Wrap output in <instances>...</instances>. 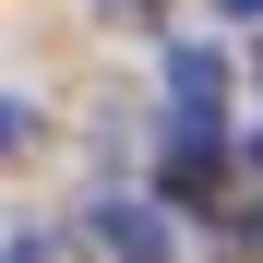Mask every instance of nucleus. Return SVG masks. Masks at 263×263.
<instances>
[{
	"label": "nucleus",
	"instance_id": "nucleus-1",
	"mask_svg": "<svg viewBox=\"0 0 263 263\" xmlns=\"http://www.w3.org/2000/svg\"><path fill=\"white\" fill-rule=\"evenodd\" d=\"M203 192H228V144H215V120L180 108V144H167V203H203Z\"/></svg>",
	"mask_w": 263,
	"mask_h": 263
},
{
	"label": "nucleus",
	"instance_id": "nucleus-5",
	"mask_svg": "<svg viewBox=\"0 0 263 263\" xmlns=\"http://www.w3.org/2000/svg\"><path fill=\"white\" fill-rule=\"evenodd\" d=\"M228 12H239V24H263V0H228Z\"/></svg>",
	"mask_w": 263,
	"mask_h": 263
},
{
	"label": "nucleus",
	"instance_id": "nucleus-3",
	"mask_svg": "<svg viewBox=\"0 0 263 263\" xmlns=\"http://www.w3.org/2000/svg\"><path fill=\"white\" fill-rule=\"evenodd\" d=\"M167 96H180L192 120L228 108V48H167Z\"/></svg>",
	"mask_w": 263,
	"mask_h": 263
},
{
	"label": "nucleus",
	"instance_id": "nucleus-4",
	"mask_svg": "<svg viewBox=\"0 0 263 263\" xmlns=\"http://www.w3.org/2000/svg\"><path fill=\"white\" fill-rule=\"evenodd\" d=\"M24 144H36V108H24V96H0V156H24Z\"/></svg>",
	"mask_w": 263,
	"mask_h": 263
},
{
	"label": "nucleus",
	"instance_id": "nucleus-6",
	"mask_svg": "<svg viewBox=\"0 0 263 263\" xmlns=\"http://www.w3.org/2000/svg\"><path fill=\"white\" fill-rule=\"evenodd\" d=\"M251 167H263V144H251Z\"/></svg>",
	"mask_w": 263,
	"mask_h": 263
},
{
	"label": "nucleus",
	"instance_id": "nucleus-2",
	"mask_svg": "<svg viewBox=\"0 0 263 263\" xmlns=\"http://www.w3.org/2000/svg\"><path fill=\"white\" fill-rule=\"evenodd\" d=\"M96 239H108L120 263H180V228H167L156 203H96Z\"/></svg>",
	"mask_w": 263,
	"mask_h": 263
}]
</instances>
